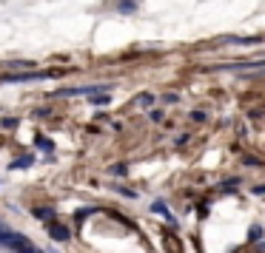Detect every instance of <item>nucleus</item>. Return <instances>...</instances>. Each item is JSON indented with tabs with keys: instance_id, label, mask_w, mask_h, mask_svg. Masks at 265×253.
<instances>
[{
	"instance_id": "obj_1",
	"label": "nucleus",
	"mask_w": 265,
	"mask_h": 253,
	"mask_svg": "<svg viewBox=\"0 0 265 253\" xmlns=\"http://www.w3.org/2000/svg\"><path fill=\"white\" fill-rule=\"evenodd\" d=\"M54 77L52 71H15V74H3L0 83H29V80H49Z\"/></svg>"
},
{
	"instance_id": "obj_2",
	"label": "nucleus",
	"mask_w": 265,
	"mask_h": 253,
	"mask_svg": "<svg viewBox=\"0 0 265 253\" xmlns=\"http://www.w3.org/2000/svg\"><path fill=\"white\" fill-rule=\"evenodd\" d=\"M265 37L262 35H256V37H220V43H237V46H256V43H262Z\"/></svg>"
},
{
	"instance_id": "obj_3",
	"label": "nucleus",
	"mask_w": 265,
	"mask_h": 253,
	"mask_svg": "<svg viewBox=\"0 0 265 253\" xmlns=\"http://www.w3.org/2000/svg\"><path fill=\"white\" fill-rule=\"evenodd\" d=\"M49 236H52L54 242H66V239H69V227L52 222V225H49Z\"/></svg>"
},
{
	"instance_id": "obj_4",
	"label": "nucleus",
	"mask_w": 265,
	"mask_h": 253,
	"mask_svg": "<svg viewBox=\"0 0 265 253\" xmlns=\"http://www.w3.org/2000/svg\"><path fill=\"white\" fill-rule=\"evenodd\" d=\"M35 219H40V222H49V225H52V222H54V210L52 208H35Z\"/></svg>"
},
{
	"instance_id": "obj_5",
	"label": "nucleus",
	"mask_w": 265,
	"mask_h": 253,
	"mask_svg": "<svg viewBox=\"0 0 265 253\" xmlns=\"http://www.w3.org/2000/svg\"><path fill=\"white\" fill-rule=\"evenodd\" d=\"M248 233H251V236H248L251 242H259V239H262V227H259V225H251V230H248Z\"/></svg>"
},
{
	"instance_id": "obj_6",
	"label": "nucleus",
	"mask_w": 265,
	"mask_h": 253,
	"mask_svg": "<svg viewBox=\"0 0 265 253\" xmlns=\"http://www.w3.org/2000/svg\"><path fill=\"white\" fill-rule=\"evenodd\" d=\"M91 213H94V208H80L77 213H74V219H77V222H83V219H88Z\"/></svg>"
},
{
	"instance_id": "obj_7",
	"label": "nucleus",
	"mask_w": 265,
	"mask_h": 253,
	"mask_svg": "<svg viewBox=\"0 0 265 253\" xmlns=\"http://www.w3.org/2000/svg\"><path fill=\"white\" fill-rule=\"evenodd\" d=\"M91 105H108V94H94L91 97Z\"/></svg>"
},
{
	"instance_id": "obj_8",
	"label": "nucleus",
	"mask_w": 265,
	"mask_h": 253,
	"mask_svg": "<svg viewBox=\"0 0 265 253\" xmlns=\"http://www.w3.org/2000/svg\"><path fill=\"white\" fill-rule=\"evenodd\" d=\"M120 12H134V0H123L120 3Z\"/></svg>"
},
{
	"instance_id": "obj_9",
	"label": "nucleus",
	"mask_w": 265,
	"mask_h": 253,
	"mask_svg": "<svg viewBox=\"0 0 265 253\" xmlns=\"http://www.w3.org/2000/svg\"><path fill=\"white\" fill-rule=\"evenodd\" d=\"M29 162H32V157H20V159H18V162H15L12 168H26Z\"/></svg>"
},
{
	"instance_id": "obj_10",
	"label": "nucleus",
	"mask_w": 265,
	"mask_h": 253,
	"mask_svg": "<svg viewBox=\"0 0 265 253\" xmlns=\"http://www.w3.org/2000/svg\"><path fill=\"white\" fill-rule=\"evenodd\" d=\"M151 100H154L151 94H140V97H137V103H140V105H151Z\"/></svg>"
},
{
	"instance_id": "obj_11",
	"label": "nucleus",
	"mask_w": 265,
	"mask_h": 253,
	"mask_svg": "<svg viewBox=\"0 0 265 253\" xmlns=\"http://www.w3.org/2000/svg\"><path fill=\"white\" fill-rule=\"evenodd\" d=\"M37 145H40V148H43L46 154H49V151H52V142H49V140H43V137H40V140H37Z\"/></svg>"
},
{
	"instance_id": "obj_12",
	"label": "nucleus",
	"mask_w": 265,
	"mask_h": 253,
	"mask_svg": "<svg viewBox=\"0 0 265 253\" xmlns=\"http://www.w3.org/2000/svg\"><path fill=\"white\" fill-rule=\"evenodd\" d=\"M15 125H18V120H15V117H6V120H3V128H15Z\"/></svg>"
},
{
	"instance_id": "obj_13",
	"label": "nucleus",
	"mask_w": 265,
	"mask_h": 253,
	"mask_svg": "<svg viewBox=\"0 0 265 253\" xmlns=\"http://www.w3.org/2000/svg\"><path fill=\"white\" fill-rule=\"evenodd\" d=\"M37 253H40V250H37Z\"/></svg>"
}]
</instances>
